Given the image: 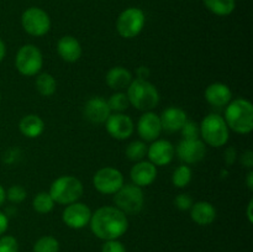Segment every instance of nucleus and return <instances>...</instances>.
Here are the masks:
<instances>
[{"label":"nucleus","mask_w":253,"mask_h":252,"mask_svg":"<svg viewBox=\"0 0 253 252\" xmlns=\"http://www.w3.org/2000/svg\"><path fill=\"white\" fill-rule=\"evenodd\" d=\"M89 226L98 239L104 241L119 240L127 231L128 219L127 215L116 207L105 205L91 212Z\"/></svg>","instance_id":"nucleus-1"},{"label":"nucleus","mask_w":253,"mask_h":252,"mask_svg":"<svg viewBox=\"0 0 253 252\" xmlns=\"http://www.w3.org/2000/svg\"><path fill=\"white\" fill-rule=\"evenodd\" d=\"M224 120L229 130L247 135L253 130V105L244 98L232 99L225 108Z\"/></svg>","instance_id":"nucleus-2"},{"label":"nucleus","mask_w":253,"mask_h":252,"mask_svg":"<svg viewBox=\"0 0 253 252\" xmlns=\"http://www.w3.org/2000/svg\"><path fill=\"white\" fill-rule=\"evenodd\" d=\"M130 105L140 111H152L160 103V93L147 79L135 78L126 89Z\"/></svg>","instance_id":"nucleus-3"},{"label":"nucleus","mask_w":253,"mask_h":252,"mask_svg":"<svg viewBox=\"0 0 253 252\" xmlns=\"http://www.w3.org/2000/svg\"><path fill=\"white\" fill-rule=\"evenodd\" d=\"M200 137L205 145L220 148L229 142L230 130L219 114H209L199 124Z\"/></svg>","instance_id":"nucleus-4"},{"label":"nucleus","mask_w":253,"mask_h":252,"mask_svg":"<svg viewBox=\"0 0 253 252\" xmlns=\"http://www.w3.org/2000/svg\"><path fill=\"white\" fill-rule=\"evenodd\" d=\"M48 193L54 203L68 205L81 199L84 187L83 183L74 175H61L52 182Z\"/></svg>","instance_id":"nucleus-5"},{"label":"nucleus","mask_w":253,"mask_h":252,"mask_svg":"<svg viewBox=\"0 0 253 252\" xmlns=\"http://www.w3.org/2000/svg\"><path fill=\"white\" fill-rule=\"evenodd\" d=\"M114 207L120 209L126 215L138 214L145 205V194L142 188L135 184H124L114 194Z\"/></svg>","instance_id":"nucleus-6"},{"label":"nucleus","mask_w":253,"mask_h":252,"mask_svg":"<svg viewBox=\"0 0 253 252\" xmlns=\"http://www.w3.org/2000/svg\"><path fill=\"white\" fill-rule=\"evenodd\" d=\"M15 67L21 76H37L43 67V56L41 49L32 43L21 46L15 57Z\"/></svg>","instance_id":"nucleus-7"},{"label":"nucleus","mask_w":253,"mask_h":252,"mask_svg":"<svg viewBox=\"0 0 253 252\" xmlns=\"http://www.w3.org/2000/svg\"><path fill=\"white\" fill-rule=\"evenodd\" d=\"M146 24L145 12L140 7H127L119 15L116 30L123 39H135L142 32Z\"/></svg>","instance_id":"nucleus-8"},{"label":"nucleus","mask_w":253,"mask_h":252,"mask_svg":"<svg viewBox=\"0 0 253 252\" xmlns=\"http://www.w3.org/2000/svg\"><path fill=\"white\" fill-rule=\"evenodd\" d=\"M21 26L30 36L42 37L51 30V19L43 9L32 6L22 12Z\"/></svg>","instance_id":"nucleus-9"},{"label":"nucleus","mask_w":253,"mask_h":252,"mask_svg":"<svg viewBox=\"0 0 253 252\" xmlns=\"http://www.w3.org/2000/svg\"><path fill=\"white\" fill-rule=\"evenodd\" d=\"M125 184V178L121 170L114 167H104L96 170L93 177V185L99 193L114 195Z\"/></svg>","instance_id":"nucleus-10"},{"label":"nucleus","mask_w":253,"mask_h":252,"mask_svg":"<svg viewBox=\"0 0 253 252\" xmlns=\"http://www.w3.org/2000/svg\"><path fill=\"white\" fill-rule=\"evenodd\" d=\"M91 217V210L84 203H72L66 205L62 211V221L68 226L69 229L81 230L89 225Z\"/></svg>","instance_id":"nucleus-11"},{"label":"nucleus","mask_w":253,"mask_h":252,"mask_svg":"<svg viewBox=\"0 0 253 252\" xmlns=\"http://www.w3.org/2000/svg\"><path fill=\"white\" fill-rule=\"evenodd\" d=\"M105 128L109 135L119 141L127 140L135 131V124L128 115L124 113H111L105 121Z\"/></svg>","instance_id":"nucleus-12"},{"label":"nucleus","mask_w":253,"mask_h":252,"mask_svg":"<svg viewBox=\"0 0 253 252\" xmlns=\"http://www.w3.org/2000/svg\"><path fill=\"white\" fill-rule=\"evenodd\" d=\"M175 153L178 158L184 165H194L204 160L207 155V145L202 138L197 140H182L175 147Z\"/></svg>","instance_id":"nucleus-13"},{"label":"nucleus","mask_w":253,"mask_h":252,"mask_svg":"<svg viewBox=\"0 0 253 252\" xmlns=\"http://www.w3.org/2000/svg\"><path fill=\"white\" fill-rule=\"evenodd\" d=\"M136 128L141 140L145 142H152L160 138L163 131L160 115H157L155 111H145L138 119Z\"/></svg>","instance_id":"nucleus-14"},{"label":"nucleus","mask_w":253,"mask_h":252,"mask_svg":"<svg viewBox=\"0 0 253 252\" xmlns=\"http://www.w3.org/2000/svg\"><path fill=\"white\" fill-rule=\"evenodd\" d=\"M174 146L170 141L157 138L152 141L151 145L147 147V157L151 163L156 167H163L169 165L174 158Z\"/></svg>","instance_id":"nucleus-15"},{"label":"nucleus","mask_w":253,"mask_h":252,"mask_svg":"<svg viewBox=\"0 0 253 252\" xmlns=\"http://www.w3.org/2000/svg\"><path fill=\"white\" fill-rule=\"evenodd\" d=\"M157 167L150 161H140L136 162L130 169V178L132 184L140 188L148 187L157 178Z\"/></svg>","instance_id":"nucleus-16"},{"label":"nucleus","mask_w":253,"mask_h":252,"mask_svg":"<svg viewBox=\"0 0 253 252\" xmlns=\"http://www.w3.org/2000/svg\"><path fill=\"white\" fill-rule=\"evenodd\" d=\"M83 114L84 118L91 124H105L111 111L105 99L101 96H93L84 105Z\"/></svg>","instance_id":"nucleus-17"},{"label":"nucleus","mask_w":253,"mask_h":252,"mask_svg":"<svg viewBox=\"0 0 253 252\" xmlns=\"http://www.w3.org/2000/svg\"><path fill=\"white\" fill-rule=\"evenodd\" d=\"M205 100L214 108H224L232 100V90L227 84L215 82L205 89Z\"/></svg>","instance_id":"nucleus-18"},{"label":"nucleus","mask_w":253,"mask_h":252,"mask_svg":"<svg viewBox=\"0 0 253 252\" xmlns=\"http://www.w3.org/2000/svg\"><path fill=\"white\" fill-rule=\"evenodd\" d=\"M160 119L162 130L167 132H178L188 121V115L183 109L178 106H169L162 111Z\"/></svg>","instance_id":"nucleus-19"},{"label":"nucleus","mask_w":253,"mask_h":252,"mask_svg":"<svg viewBox=\"0 0 253 252\" xmlns=\"http://www.w3.org/2000/svg\"><path fill=\"white\" fill-rule=\"evenodd\" d=\"M57 53L64 62L74 63L82 57L83 49H82L81 42L76 37L66 35L57 42Z\"/></svg>","instance_id":"nucleus-20"},{"label":"nucleus","mask_w":253,"mask_h":252,"mask_svg":"<svg viewBox=\"0 0 253 252\" xmlns=\"http://www.w3.org/2000/svg\"><path fill=\"white\" fill-rule=\"evenodd\" d=\"M133 76L127 68L121 66L113 67L108 71L105 76V83L110 89L115 91H123L127 89L132 82Z\"/></svg>","instance_id":"nucleus-21"},{"label":"nucleus","mask_w":253,"mask_h":252,"mask_svg":"<svg viewBox=\"0 0 253 252\" xmlns=\"http://www.w3.org/2000/svg\"><path fill=\"white\" fill-rule=\"evenodd\" d=\"M190 217L195 224L200 226H208L216 219V209L214 205L205 200L193 203L190 208Z\"/></svg>","instance_id":"nucleus-22"},{"label":"nucleus","mask_w":253,"mask_h":252,"mask_svg":"<svg viewBox=\"0 0 253 252\" xmlns=\"http://www.w3.org/2000/svg\"><path fill=\"white\" fill-rule=\"evenodd\" d=\"M44 121L36 114H27L20 120L19 130L25 137L27 138H37L43 133Z\"/></svg>","instance_id":"nucleus-23"},{"label":"nucleus","mask_w":253,"mask_h":252,"mask_svg":"<svg viewBox=\"0 0 253 252\" xmlns=\"http://www.w3.org/2000/svg\"><path fill=\"white\" fill-rule=\"evenodd\" d=\"M204 6L216 16H229L236 7V0H203Z\"/></svg>","instance_id":"nucleus-24"},{"label":"nucleus","mask_w":253,"mask_h":252,"mask_svg":"<svg viewBox=\"0 0 253 252\" xmlns=\"http://www.w3.org/2000/svg\"><path fill=\"white\" fill-rule=\"evenodd\" d=\"M35 86H36V90L39 91L40 95L49 98L56 93L57 81L51 73H39L36 76Z\"/></svg>","instance_id":"nucleus-25"},{"label":"nucleus","mask_w":253,"mask_h":252,"mask_svg":"<svg viewBox=\"0 0 253 252\" xmlns=\"http://www.w3.org/2000/svg\"><path fill=\"white\" fill-rule=\"evenodd\" d=\"M54 200L49 195L48 192H40L32 199V208L39 214H48L53 210Z\"/></svg>","instance_id":"nucleus-26"},{"label":"nucleus","mask_w":253,"mask_h":252,"mask_svg":"<svg viewBox=\"0 0 253 252\" xmlns=\"http://www.w3.org/2000/svg\"><path fill=\"white\" fill-rule=\"evenodd\" d=\"M147 147L148 146L146 145L145 141L135 140L126 146L125 155L131 162H140V161H143L145 156L147 155Z\"/></svg>","instance_id":"nucleus-27"},{"label":"nucleus","mask_w":253,"mask_h":252,"mask_svg":"<svg viewBox=\"0 0 253 252\" xmlns=\"http://www.w3.org/2000/svg\"><path fill=\"white\" fill-rule=\"evenodd\" d=\"M193 178V170L188 165H180L174 169L172 174V183L175 188H185L189 185Z\"/></svg>","instance_id":"nucleus-28"},{"label":"nucleus","mask_w":253,"mask_h":252,"mask_svg":"<svg viewBox=\"0 0 253 252\" xmlns=\"http://www.w3.org/2000/svg\"><path fill=\"white\" fill-rule=\"evenodd\" d=\"M106 101L111 113H124L130 108V101L125 91H115Z\"/></svg>","instance_id":"nucleus-29"},{"label":"nucleus","mask_w":253,"mask_h":252,"mask_svg":"<svg viewBox=\"0 0 253 252\" xmlns=\"http://www.w3.org/2000/svg\"><path fill=\"white\" fill-rule=\"evenodd\" d=\"M61 245L56 237L51 236V235H46L42 236L35 242L34 245V252H59Z\"/></svg>","instance_id":"nucleus-30"},{"label":"nucleus","mask_w":253,"mask_h":252,"mask_svg":"<svg viewBox=\"0 0 253 252\" xmlns=\"http://www.w3.org/2000/svg\"><path fill=\"white\" fill-rule=\"evenodd\" d=\"M180 133L183 136V140H197V138H200L199 124L195 123V121L188 120L182 127V130H180Z\"/></svg>","instance_id":"nucleus-31"},{"label":"nucleus","mask_w":253,"mask_h":252,"mask_svg":"<svg viewBox=\"0 0 253 252\" xmlns=\"http://www.w3.org/2000/svg\"><path fill=\"white\" fill-rule=\"evenodd\" d=\"M27 197V192L22 185H11L6 192V199L14 204H20Z\"/></svg>","instance_id":"nucleus-32"},{"label":"nucleus","mask_w":253,"mask_h":252,"mask_svg":"<svg viewBox=\"0 0 253 252\" xmlns=\"http://www.w3.org/2000/svg\"><path fill=\"white\" fill-rule=\"evenodd\" d=\"M0 252H19L17 240L11 235L0 237Z\"/></svg>","instance_id":"nucleus-33"},{"label":"nucleus","mask_w":253,"mask_h":252,"mask_svg":"<svg viewBox=\"0 0 253 252\" xmlns=\"http://www.w3.org/2000/svg\"><path fill=\"white\" fill-rule=\"evenodd\" d=\"M174 205L182 211H185V210H190L193 205V199L188 194H178L177 197L174 198Z\"/></svg>","instance_id":"nucleus-34"},{"label":"nucleus","mask_w":253,"mask_h":252,"mask_svg":"<svg viewBox=\"0 0 253 252\" xmlns=\"http://www.w3.org/2000/svg\"><path fill=\"white\" fill-rule=\"evenodd\" d=\"M101 252H126V249L123 242L119 240H109V241H104Z\"/></svg>","instance_id":"nucleus-35"},{"label":"nucleus","mask_w":253,"mask_h":252,"mask_svg":"<svg viewBox=\"0 0 253 252\" xmlns=\"http://www.w3.org/2000/svg\"><path fill=\"white\" fill-rule=\"evenodd\" d=\"M240 163L242 167L251 170L253 168V152L251 150H246L241 156H240Z\"/></svg>","instance_id":"nucleus-36"},{"label":"nucleus","mask_w":253,"mask_h":252,"mask_svg":"<svg viewBox=\"0 0 253 252\" xmlns=\"http://www.w3.org/2000/svg\"><path fill=\"white\" fill-rule=\"evenodd\" d=\"M237 160V151L235 147H227L225 150L224 161L227 166H232Z\"/></svg>","instance_id":"nucleus-37"},{"label":"nucleus","mask_w":253,"mask_h":252,"mask_svg":"<svg viewBox=\"0 0 253 252\" xmlns=\"http://www.w3.org/2000/svg\"><path fill=\"white\" fill-rule=\"evenodd\" d=\"M7 227H9V217L4 212L0 211V236L6 232Z\"/></svg>","instance_id":"nucleus-38"},{"label":"nucleus","mask_w":253,"mask_h":252,"mask_svg":"<svg viewBox=\"0 0 253 252\" xmlns=\"http://www.w3.org/2000/svg\"><path fill=\"white\" fill-rule=\"evenodd\" d=\"M150 69L147 68V67H138L137 69H136V74H137V78H141V79H147V77L150 76Z\"/></svg>","instance_id":"nucleus-39"},{"label":"nucleus","mask_w":253,"mask_h":252,"mask_svg":"<svg viewBox=\"0 0 253 252\" xmlns=\"http://www.w3.org/2000/svg\"><path fill=\"white\" fill-rule=\"evenodd\" d=\"M252 208H253V200L251 199L249 202V204H247V210H246V216H247V220H249L250 224H252L253 222V215H252Z\"/></svg>","instance_id":"nucleus-40"},{"label":"nucleus","mask_w":253,"mask_h":252,"mask_svg":"<svg viewBox=\"0 0 253 252\" xmlns=\"http://www.w3.org/2000/svg\"><path fill=\"white\" fill-rule=\"evenodd\" d=\"M246 185L250 190H253V170H249L246 175Z\"/></svg>","instance_id":"nucleus-41"},{"label":"nucleus","mask_w":253,"mask_h":252,"mask_svg":"<svg viewBox=\"0 0 253 252\" xmlns=\"http://www.w3.org/2000/svg\"><path fill=\"white\" fill-rule=\"evenodd\" d=\"M5 54H6V46H5L4 41H2L1 39H0V62L4 59Z\"/></svg>","instance_id":"nucleus-42"},{"label":"nucleus","mask_w":253,"mask_h":252,"mask_svg":"<svg viewBox=\"0 0 253 252\" xmlns=\"http://www.w3.org/2000/svg\"><path fill=\"white\" fill-rule=\"evenodd\" d=\"M5 200H6V192H5L4 187H2V185L0 184V207H1V205L4 204Z\"/></svg>","instance_id":"nucleus-43"},{"label":"nucleus","mask_w":253,"mask_h":252,"mask_svg":"<svg viewBox=\"0 0 253 252\" xmlns=\"http://www.w3.org/2000/svg\"><path fill=\"white\" fill-rule=\"evenodd\" d=\"M0 99H1V96H0Z\"/></svg>","instance_id":"nucleus-44"}]
</instances>
